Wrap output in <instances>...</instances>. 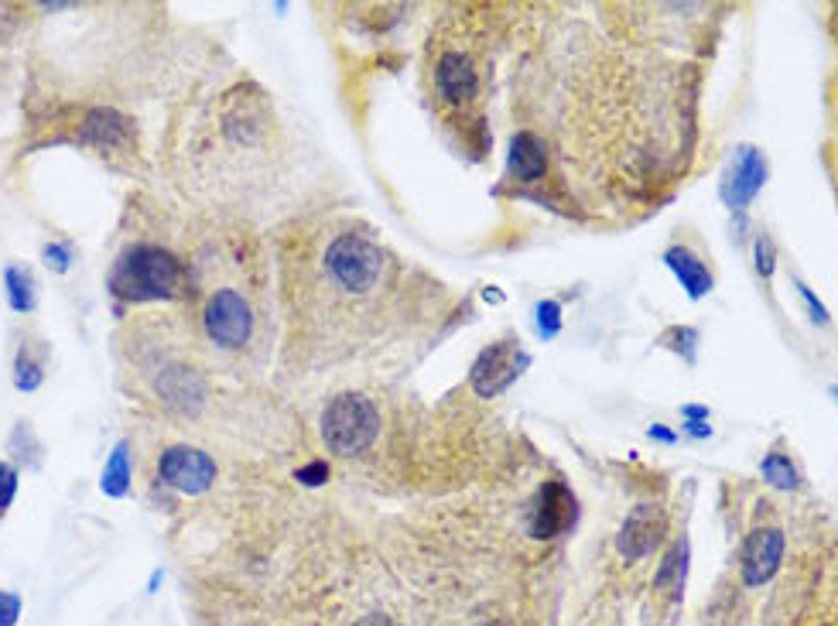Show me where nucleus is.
Masks as SVG:
<instances>
[{
  "label": "nucleus",
  "instance_id": "nucleus-1",
  "mask_svg": "<svg viewBox=\"0 0 838 626\" xmlns=\"http://www.w3.org/2000/svg\"><path fill=\"white\" fill-rule=\"evenodd\" d=\"M113 295L127 301H148V298H175L185 288V267L178 258H172L161 247H134L124 253L121 264L113 267L110 277Z\"/></svg>",
  "mask_w": 838,
  "mask_h": 626
},
{
  "label": "nucleus",
  "instance_id": "nucleus-2",
  "mask_svg": "<svg viewBox=\"0 0 838 626\" xmlns=\"http://www.w3.org/2000/svg\"><path fill=\"white\" fill-rule=\"evenodd\" d=\"M380 431V414L366 393H336L322 411V438L336 455H360L374 446Z\"/></svg>",
  "mask_w": 838,
  "mask_h": 626
},
{
  "label": "nucleus",
  "instance_id": "nucleus-3",
  "mask_svg": "<svg viewBox=\"0 0 838 626\" xmlns=\"http://www.w3.org/2000/svg\"><path fill=\"white\" fill-rule=\"evenodd\" d=\"M325 271L336 281V288L349 295L370 291L384 274V253L374 240L360 234H342L325 250Z\"/></svg>",
  "mask_w": 838,
  "mask_h": 626
},
{
  "label": "nucleus",
  "instance_id": "nucleus-4",
  "mask_svg": "<svg viewBox=\"0 0 838 626\" xmlns=\"http://www.w3.org/2000/svg\"><path fill=\"white\" fill-rule=\"evenodd\" d=\"M202 329L220 350H243L253 336V312L250 301L237 288H220L205 301Z\"/></svg>",
  "mask_w": 838,
  "mask_h": 626
},
{
  "label": "nucleus",
  "instance_id": "nucleus-5",
  "mask_svg": "<svg viewBox=\"0 0 838 626\" xmlns=\"http://www.w3.org/2000/svg\"><path fill=\"white\" fill-rule=\"evenodd\" d=\"M158 479L178 493H205L216 479V462L209 452L192 446H172L158 459Z\"/></svg>",
  "mask_w": 838,
  "mask_h": 626
},
{
  "label": "nucleus",
  "instance_id": "nucleus-6",
  "mask_svg": "<svg viewBox=\"0 0 838 626\" xmlns=\"http://www.w3.org/2000/svg\"><path fill=\"white\" fill-rule=\"evenodd\" d=\"M527 366V353L521 350V346L514 339H503V342H493L486 346V350L476 356V366H473V390L483 393V398H493V393L506 390L510 384H514Z\"/></svg>",
  "mask_w": 838,
  "mask_h": 626
},
{
  "label": "nucleus",
  "instance_id": "nucleus-7",
  "mask_svg": "<svg viewBox=\"0 0 838 626\" xmlns=\"http://www.w3.org/2000/svg\"><path fill=\"white\" fill-rule=\"evenodd\" d=\"M664 530H667L664 510H661L658 503H640L637 510H630V517L623 521V530H620L616 548H620L623 559L637 562V559H643V554H650V551L661 544Z\"/></svg>",
  "mask_w": 838,
  "mask_h": 626
},
{
  "label": "nucleus",
  "instance_id": "nucleus-8",
  "mask_svg": "<svg viewBox=\"0 0 838 626\" xmlns=\"http://www.w3.org/2000/svg\"><path fill=\"white\" fill-rule=\"evenodd\" d=\"M575 524V500L568 493V486L562 483H545L538 490V500H534L530 506V535L534 538H554L562 535V530H568Z\"/></svg>",
  "mask_w": 838,
  "mask_h": 626
},
{
  "label": "nucleus",
  "instance_id": "nucleus-9",
  "mask_svg": "<svg viewBox=\"0 0 838 626\" xmlns=\"http://www.w3.org/2000/svg\"><path fill=\"white\" fill-rule=\"evenodd\" d=\"M784 559V535L777 527H760L747 538V548H742V583L750 589L771 583L780 568Z\"/></svg>",
  "mask_w": 838,
  "mask_h": 626
},
{
  "label": "nucleus",
  "instance_id": "nucleus-10",
  "mask_svg": "<svg viewBox=\"0 0 838 626\" xmlns=\"http://www.w3.org/2000/svg\"><path fill=\"white\" fill-rule=\"evenodd\" d=\"M435 89H438V97L446 103H452V107L470 103L476 97V89H479L476 65L462 52H446L435 65Z\"/></svg>",
  "mask_w": 838,
  "mask_h": 626
},
{
  "label": "nucleus",
  "instance_id": "nucleus-11",
  "mask_svg": "<svg viewBox=\"0 0 838 626\" xmlns=\"http://www.w3.org/2000/svg\"><path fill=\"white\" fill-rule=\"evenodd\" d=\"M763 178H766V161L756 148H739L733 165H729V175H726V202L729 205H747L760 189H763Z\"/></svg>",
  "mask_w": 838,
  "mask_h": 626
},
{
  "label": "nucleus",
  "instance_id": "nucleus-12",
  "mask_svg": "<svg viewBox=\"0 0 838 626\" xmlns=\"http://www.w3.org/2000/svg\"><path fill=\"white\" fill-rule=\"evenodd\" d=\"M545 148L534 134L521 130L514 134V141H510V154H506V172L514 175L517 181H538L545 175Z\"/></svg>",
  "mask_w": 838,
  "mask_h": 626
},
{
  "label": "nucleus",
  "instance_id": "nucleus-13",
  "mask_svg": "<svg viewBox=\"0 0 838 626\" xmlns=\"http://www.w3.org/2000/svg\"><path fill=\"white\" fill-rule=\"evenodd\" d=\"M158 390H161V398H165L168 404L192 411V408L205 398V380L196 374L192 366H182V363H178V366L165 370V377L158 380Z\"/></svg>",
  "mask_w": 838,
  "mask_h": 626
},
{
  "label": "nucleus",
  "instance_id": "nucleus-14",
  "mask_svg": "<svg viewBox=\"0 0 838 626\" xmlns=\"http://www.w3.org/2000/svg\"><path fill=\"white\" fill-rule=\"evenodd\" d=\"M79 137L89 145H100V148H127L130 145V124L121 117V113L92 110L89 117L83 121Z\"/></svg>",
  "mask_w": 838,
  "mask_h": 626
},
{
  "label": "nucleus",
  "instance_id": "nucleus-15",
  "mask_svg": "<svg viewBox=\"0 0 838 626\" xmlns=\"http://www.w3.org/2000/svg\"><path fill=\"white\" fill-rule=\"evenodd\" d=\"M664 261H667V267L674 271V277L685 285V291L691 295V298H702V295H709L712 291V274H709V267L695 258L691 250H685V247H671L667 253H664Z\"/></svg>",
  "mask_w": 838,
  "mask_h": 626
},
{
  "label": "nucleus",
  "instance_id": "nucleus-16",
  "mask_svg": "<svg viewBox=\"0 0 838 626\" xmlns=\"http://www.w3.org/2000/svg\"><path fill=\"white\" fill-rule=\"evenodd\" d=\"M4 288H8V301H11V309L14 312H32L35 309V298H38V285H35V274H32V267H25V264H11L8 271H4Z\"/></svg>",
  "mask_w": 838,
  "mask_h": 626
},
{
  "label": "nucleus",
  "instance_id": "nucleus-17",
  "mask_svg": "<svg viewBox=\"0 0 838 626\" xmlns=\"http://www.w3.org/2000/svg\"><path fill=\"white\" fill-rule=\"evenodd\" d=\"M130 490V446L121 442L110 459H107V470H103V493L107 497H124Z\"/></svg>",
  "mask_w": 838,
  "mask_h": 626
},
{
  "label": "nucleus",
  "instance_id": "nucleus-18",
  "mask_svg": "<svg viewBox=\"0 0 838 626\" xmlns=\"http://www.w3.org/2000/svg\"><path fill=\"white\" fill-rule=\"evenodd\" d=\"M760 470H763L766 483L780 486V490H795V486H798V470L790 466V459H787V455H780V452L766 455Z\"/></svg>",
  "mask_w": 838,
  "mask_h": 626
},
{
  "label": "nucleus",
  "instance_id": "nucleus-19",
  "mask_svg": "<svg viewBox=\"0 0 838 626\" xmlns=\"http://www.w3.org/2000/svg\"><path fill=\"white\" fill-rule=\"evenodd\" d=\"M41 380H45L41 360L32 356L28 350H21L17 366H14V384H17V390H35V387H41Z\"/></svg>",
  "mask_w": 838,
  "mask_h": 626
},
{
  "label": "nucleus",
  "instance_id": "nucleus-20",
  "mask_svg": "<svg viewBox=\"0 0 838 626\" xmlns=\"http://www.w3.org/2000/svg\"><path fill=\"white\" fill-rule=\"evenodd\" d=\"M685 544H678V548H671L667 551V559H664V565H661V572H658V586L661 589H671L674 583H681V575H685Z\"/></svg>",
  "mask_w": 838,
  "mask_h": 626
},
{
  "label": "nucleus",
  "instance_id": "nucleus-21",
  "mask_svg": "<svg viewBox=\"0 0 838 626\" xmlns=\"http://www.w3.org/2000/svg\"><path fill=\"white\" fill-rule=\"evenodd\" d=\"M667 346L671 350H678L688 363H695V342H698V333L695 329H688V326H681V329H671L667 336Z\"/></svg>",
  "mask_w": 838,
  "mask_h": 626
},
{
  "label": "nucleus",
  "instance_id": "nucleus-22",
  "mask_svg": "<svg viewBox=\"0 0 838 626\" xmlns=\"http://www.w3.org/2000/svg\"><path fill=\"white\" fill-rule=\"evenodd\" d=\"M14 497H17V470L11 462H0V514L14 503Z\"/></svg>",
  "mask_w": 838,
  "mask_h": 626
},
{
  "label": "nucleus",
  "instance_id": "nucleus-23",
  "mask_svg": "<svg viewBox=\"0 0 838 626\" xmlns=\"http://www.w3.org/2000/svg\"><path fill=\"white\" fill-rule=\"evenodd\" d=\"M534 322H538V329L545 339H551L558 333V326H562V315H558V305L554 301H545V305H538V312H534Z\"/></svg>",
  "mask_w": 838,
  "mask_h": 626
},
{
  "label": "nucleus",
  "instance_id": "nucleus-24",
  "mask_svg": "<svg viewBox=\"0 0 838 626\" xmlns=\"http://www.w3.org/2000/svg\"><path fill=\"white\" fill-rule=\"evenodd\" d=\"M45 264H49L52 271H59V274H65L68 264H73V253H68L65 243H49L45 247Z\"/></svg>",
  "mask_w": 838,
  "mask_h": 626
},
{
  "label": "nucleus",
  "instance_id": "nucleus-25",
  "mask_svg": "<svg viewBox=\"0 0 838 626\" xmlns=\"http://www.w3.org/2000/svg\"><path fill=\"white\" fill-rule=\"evenodd\" d=\"M753 253H756V271H760L763 277H771V274H774V243L766 240V237H760L756 247H753Z\"/></svg>",
  "mask_w": 838,
  "mask_h": 626
},
{
  "label": "nucleus",
  "instance_id": "nucleus-26",
  "mask_svg": "<svg viewBox=\"0 0 838 626\" xmlns=\"http://www.w3.org/2000/svg\"><path fill=\"white\" fill-rule=\"evenodd\" d=\"M21 619V599L14 592H0V626H14Z\"/></svg>",
  "mask_w": 838,
  "mask_h": 626
},
{
  "label": "nucleus",
  "instance_id": "nucleus-27",
  "mask_svg": "<svg viewBox=\"0 0 838 626\" xmlns=\"http://www.w3.org/2000/svg\"><path fill=\"white\" fill-rule=\"evenodd\" d=\"M325 476H329V466H325V462H312L309 470L298 473L301 483H312V486H315V483H325Z\"/></svg>",
  "mask_w": 838,
  "mask_h": 626
},
{
  "label": "nucleus",
  "instance_id": "nucleus-28",
  "mask_svg": "<svg viewBox=\"0 0 838 626\" xmlns=\"http://www.w3.org/2000/svg\"><path fill=\"white\" fill-rule=\"evenodd\" d=\"M801 295H804V301H808V309H811V315L814 318H818V322H828V315H825V309H822V301L818 298H814L804 285H801Z\"/></svg>",
  "mask_w": 838,
  "mask_h": 626
},
{
  "label": "nucleus",
  "instance_id": "nucleus-29",
  "mask_svg": "<svg viewBox=\"0 0 838 626\" xmlns=\"http://www.w3.org/2000/svg\"><path fill=\"white\" fill-rule=\"evenodd\" d=\"M357 626H398L390 616H384V613H370V616H363Z\"/></svg>",
  "mask_w": 838,
  "mask_h": 626
},
{
  "label": "nucleus",
  "instance_id": "nucleus-30",
  "mask_svg": "<svg viewBox=\"0 0 838 626\" xmlns=\"http://www.w3.org/2000/svg\"><path fill=\"white\" fill-rule=\"evenodd\" d=\"M650 435L661 438V442H674V431H667V428H650Z\"/></svg>",
  "mask_w": 838,
  "mask_h": 626
},
{
  "label": "nucleus",
  "instance_id": "nucleus-31",
  "mask_svg": "<svg viewBox=\"0 0 838 626\" xmlns=\"http://www.w3.org/2000/svg\"><path fill=\"white\" fill-rule=\"evenodd\" d=\"M685 414H688V417H705L709 411H705V408H685Z\"/></svg>",
  "mask_w": 838,
  "mask_h": 626
},
{
  "label": "nucleus",
  "instance_id": "nucleus-32",
  "mask_svg": "<svg viewBox=\"0 0 838 626\" xmlns=\"http://www.w3.org/2000/svg\"><path fill=\"white\" fill-rule=\"evenodd\" d=\"M835 398H838V390H835Z\"/></svg>",
  "mask_w": 838,
  "mask_h": 626
}]
</instances>
